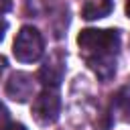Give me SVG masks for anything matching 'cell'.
Here are the masks:
<instances>
[{
    "instance_id": "10",
    "label": "cell",
    "mask_w": 130,
    "mask_h": 130,
    "mask_svg": "<svg viewBox=\"0 0 130 130\" xmlns=\"http://www.w3.org/2000/svg\"><path fill=\"white\" fill-rule=\"evenodd\" d=\"M6 20H4V16H2V12H0V41L4 39V32H6Z\"/></svg>"
},
{
    "instance_id": "9",
    "label": "cell",
    "mask_w": 130,
    "mask_h": 130,
    "mask_svg": "<svg viewBox=\"0 0 130 130\" xmlns=\"http://www.w3.org/2000/svg\"><path fill=\"white\" fill-rule=\"evenodd\" d=\"M0 130H26L24 124H18V122H10V124H4Z\"/></svg>"
},
{
    "instance_id": "12",
    "label": "cell",
    "mask_w": 130,
    "mask_h": 130,
    "mask_svg": "<svg viewBox=\"0 0 130 130\" xmlns=\"http://www.w3.org/2000/svg\"><path fill=\"white\" fill-rule=\"evenodd\" d=\"M126 14L130 16V0H126Z\"/></svg>"
},
{
    "instance_id": "4",
    "label": "cell",
    "mask_w": 130,
    "mask_h": 130,
    "mask_svg": "<svg viewBox=\"0 0 130 130\" xmlns=\"http://www.w3.org/2000/svg\"><path fill=\"white\" fill-rule=\"evenodd\" d=\"M65 75V59L61 53H53L39 69V81L45 87H59L61 79Z\"/></svg>"
},
{
    "instance_id": "1",
    "label": "cell",
    "mask_w": 130,
    "mask_h": 130,
    "mask_svg": "<svg viewBox=\"0 0 130 130\" xmlns=\"http://www.w3.org/2000/svg\"><path fill=\"white\" fill-rule=\"evenodd\" d=\"M79 53L87 67L104 81L116 73V57L120 51V32L114 28H85L77 37Z\"/></svg>"
},
{
    "instance_id": "2",
    "label": "cell",
    "mask_w": 130,
    "mask_h": 130,
    "mask_svg": "<svg viewBox=\"0 0 130 130\" xmlns=\"http://www.w3.org/2000/svg\"><path fill=\"white\" fill-rule=\"evenodd\" d=\"M43 51H45V43H43L41 32L35 26H22L14 39V45H12L14 57L20 63H32V61L41 59Z\"/></svg>"
},
{
    "instance_id": "7",
    "label": "cell",
    "mask_w": 130,
    "mask_h": 130,
    "mask_svg": "<svg viewBox=\"0 0 130 130\" xmlns=\"http://www.w3.org/2000/svg\"><path fill=\"white\" fill-rule=\"evenodd\" d=\"M116 106H118L124 114H130V83L124 85V87L118 91V95H116Z\"/></svg>"
},
{
    "instance_id": "3",
    "label": "cell",
    "mask_w": 130,
    "mask_h": 130,
    "mask_svg": "<svg viewBox=\"0 0 130 130\" xmlns=\"http://www.w3.org/2000/svg\"><path fill=\"white\" fill-rule=\"evenodd\" d=\"M61 112V98L57 87H43V91L32 102V118L41 126H51L59 120Z\"/></svg>"
},
{
    "instance_id": "6",
    "label": "cell",
    "mask_w": 130,
    "mask_h": 130,
    "mask_svg": "<svg viewBox=\"0 0 130 130\" xmlns=\"http://www.w3.org/2000/svg\"><path fill=\"white\" fill-rule=\"evenodd\" d=\"M114 8V0H87L81 8V16L85 20H95L102 16H108Z\"/></svg>"
},
{
    "instance_id": "11",
    "label": "cell",
    "mask_w": 130,
    "mask_h": 130,
    "mask_svg": "<svg viewBox=\"0 0 130 130\" xmlns=\"http://www.w3.org/2000/svg\"><path fill=\"white\" fill-rule=\"evenodd\" d=\"M4 69H6V59H4V57H0V73H2Z\"/></svg>"
},
{
    "instance_id": "8",
    "label": "cell",
    "mask_w": 130,
    "mask_h": 130,
    "mask_svg": "<svg viewBox=\"0 0 130 130\" xmlns=\"http://www.w3.org/2000/svg\"><path fill=\"white\" fill-rule=\"evenodd\" d=\"M6 122H8V110H6V106L0 102V128H2Z\"/></svg>"
},
{
    "instance_id": "5",
    "label": "cell",
    "mask_w": 130,
    "mask_h": 130,
    "mask_svg": "<svg viewBox=\"0 0 130 130\" xmlns=\"http://www.w3.org/2000/svg\"><path fill=\"white\" fill-rule=\"evenodd\" d=\"M35 93V81L28 73L16 71L10 75L8 83H6V95L12 98L14 102H26L30 100Z\"/></svg>"
}]
</instances>
